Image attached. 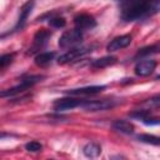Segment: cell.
Listing matches in <instances>:
<instances>
[{"label": "cell", "mask_w": 160, "mask_h": 160, "mask_svg": "<svg viewBox=\"0 0 160 160\" xmlns=\"http://www.w3.org/2000/svg\"><path fill=\"white\" fill-rule=\"evenodd\" d=\"M160 11V0H126L122 1L121 18L125 21L141 20Z\"/></svg>", "instance_id": "6da1fadb"}, {"label": "cell", "mask_w": 160, "mask_h": 160, "mask_svg": "<svg viewBox=\"0 0 160 160\" xmlns=\"http://www.w3.org/2000/svg\"><path fill=\"white\" fill-rule=\"evenodd\" d=\"M42 78H44V76H41V75H31V76H29V78H25V79L21 80V82H20L19 85H16V86H14V88H11V89H8V90L1 91L0 95H1V98H5V96H15V95L22 94V92H25L26 90H29L30 88H32L36 82L41 81Z\"/></svg>", "instance_id": "7a4b0ae2"}, {"label": "cell", "mask_w": 160, "mask_h": 160, "mask_svg": "<svg viewBox=\"0 0 160 160\" xmlns=\"http://www.w3.org/2000/svg\"><path fill=\"white\" fill-rule=\"evenodd\" d=\"M82 41V32L79 29H72L69 31H65L60 39H59V46L62 49H72L76 45L81 44Z\"/></svg>", "instance_id": "3957f363"}, {"label": "cell", "mask_w": 160, "mask_h": 160, "mask_svg": "<svg viewBox=\"0 0 160 160\" xmlns=\"http://www.w3.org/2000/svg\"><path fill=\"white\" fill-rule=\"evenodd\" d=\"M116 105L115 100L111 99H102V100H85L81 105L82 109L88 110V111H102V110H108L111 109Z\"/></svg>", "instance_id": "277c9868"}, {"label": "cell", "mask_w": 160, "mask_h": 160, "mask_svg": "<svg viewBox=\"0 0 160 160\" xmlns=\"http://www.w3.org/2000/svg\"><path fill=\"white\" fill-rule=\"evenodd\" d=\"M91 51L90 48H72L70 49L69 51H66L65 54H62L61 56H59L58 59V62L64 65V64H68V62H72L80 58H82L84 55L89 54Z\"/></svg>", "instance_id": "5b68a950"}, {"label": "cell", "mask_w": 160, "mask_h": 160, "mask_svg": "<svg viewBox=\"0 0 160 160\" xmlns=\"http://www.w3.org/2000/svg\"><path fill=\"white\" fill-rule=\"evenodd\" d=\"M85 100L76 99V98H64V99H58L54 101V110L60 112L65 110H70L78 106H81Z\"/></svg>", "instance_id": "8992f818"}, {"label": "cell", "mask_w": 160, "mask_h": 160, "mask_svg": "<svg viewBox=\"0 0 160 160\" xmlns=\"http://www.w3.org/2000/svg\"><path fill=\"white\" fill-rule=\"evenodd\" d=\"M74 24H75V28L79 29V30H89V29H92L96 26V21L95 19L89 15V14H79L74 18Z\"/></svg>", "instance_id": "52a82bcc"}, {"label": "cell", "mask_w": 160, "mask_h": 160, "mask_svg": "<svg viewBox=\"0 0 160 160\" xmlns=\"http://www.w3.org/2000/svg\"><path fill=\"white\" fill-rule=\"evenodd\" d=\"M156 68V61L155 60H151V59H145V60H141L139 61L136 65H135V74L139 75V76H148L150 75Z\"/></svg>", "instance_id": "ba28073f"}, {"label": "cell", "mask_w": 160, "mask_h": 160, "mask_svg": "<svg viewBox=\"0 0 160 160\" xmlns=\"http://www.w3.org/2000/svg\"><path fill=\"white\" fill-rule=\"evenodd\" d=\"M105 89V85H91V86H84V88H78V89H71L68 90L66 94L71 96H81V95H95L101 92Z\"/></svg>", "instance_id": "9c48e42d"}, {"label": "cell", "mask_w": 160, "mask_h": 160, "mask_svg": "<svg viewBox=\"0 0 160 160\" xmlns=\"http://www.w3.org/2000/svg\"><path fill=\"white\" fill-rule=\"evenodd\" d=\"M131 42V36L130 35H120V36H116L106 46V50L109 52H112V51H116V50H120V49H124L126 46H129Z\"/></svg>", "instance_id": "30bf717a"}, {"label": "cell", "mask_w": 160, "mask_h": 160, "mask_svg": "<svg viewBox=\"0 0 160 160\" xmlns=\"http://www.w3.org/2000/svg\"><path fill=\"white\" fill-rule=\"evenodd\" d=\"M32 8H34V0H29L28 2H25L22 5V8L20 9V15H19V19H18V22H16L14 30H19V29L24 28V25L28 20V16L30 15Z\"/></svg>", "instance_id": "8fae6325"}, {"label": "cell", "mask_w": 160, "mask_h": 160, "mask_svg": "<svg viewBox=\"0 0 160 160\" xmlns=\"http://www.w3.org/2000/svg\"><path fill=\"white\" fill-rule=\"evenodd\" d=\"M50 35H51L50 31H48V30H45V29L38 30L36 34L34 35V41H32L34 45H32V49H40V48H42V46L48 42Z\"/></svg>", "instance_id": "7c38bea8"}, {"label": "cell", "mask_w": 160, "mask_h": 160, "mask_svg": "<svg viewBox=\"0 0 160 160\" xmlns=\"http://www.w3.org/2000/svg\"><path fill=\"white\" fill-rule=\"evenodd\" d=\"M112 129L119 131V132H122V134H132L134 132V125L128 121V120H116L112 122Z\"/></svg>", "instance_id": "4fadbf2b"}, {"label": "cell", "mask_w": 160, "mask_h": 160, "mask_svg": "<svg viewBox=\"0 0 160 160\" xmlns=\"http://www.w3.org/2000/svg\"><path fill=\"white\" fill-rule=\"evenodd\" d=\"M54 56H55V52H52V51L51 52L50 51L40 52V54H38L35 56V64L38 66H46V65H49L52 61Z\"/></svg>", "instance_id": "5bb4252c"}, {"label": "cell", "mask_w": 160, "mask_h": 160, "mask_svg": "<svg viewBox=\"0 0 160 160\" xmlns=\"http://www.w3.org/2000/svg\"><path fill=\"white\" fill-rule=\"evenodd\" d=\"M115 62H116V58L115 56H104V58L94 60L91 62V66L95 68V69H102V68L110 66V65H112Z\"/></svg>", "instance_id": "9a60e30c"}, {"label": "cell", "mask_w": 160, "mask_h": 160, "mask_svg": "<svg viewBox=\"0 0 160 160\" xmlns=\"http://www.w3.org/2000/svg\"><path fill=\"white\" fill-rule=\"evenodd\" d=\"M160 52V44H152V45H149V46H145L142 49H140L138 51V54L135 55V58H145V56H149V55H152V54H158Z\"/></svg>", "instance_id": "2e32d148"}, {"label": "cell", "mask_w": 160, "mask_h": 160, "mask_svg": "<svg viewBox=\"0 0 160 160\" xmlns=\"http://www.w3.org/2000/svg\"><path fill=\"white\" fill-rule=\"evenodd\" d=\"M82 152L88 158H96L101 152V148H100V145H98L95 142H89V144H86L84 146Z\"/></svg>", "instance_id": "e0dca14e"}, {"label": "cell", "mask_w": 160, "mask_h": 160, "mask_svg": "<svg viewBox=\"0 0 160 160\" xmlns=\"http://www.w3.org/2000/svg\"><path fill=\"white\" fill-rule=\"evenodd\" d=\"M138 140L141 141V142H145V144L160 146V136H156V135H151V134H140V135H138Z\"/></svg>", "instance_id": "ac0fdd59"}, {"label": "cell", "mask_w": 160, "mask_h": 160, "mask_svg": "<svg viewBox=\"0 0 160 160\" xmlns=\"http://www.w3.org/2000/svg\"><path fill=\"white\" fill-rule=\"evenodd\" d=\"M49 25L55 28V29H60V28H64L66 25V20L62 16H51L49 19Z\"/></svg>", "instance_id": "d6986e66"}, {"label": "cell", "mask_w": 160, "mask_h": 160, "mask_svg": "<svg viewBox=\"0 0 160 160\" xmlns=\"http://www.w3.org/2000/svg\"><path fill=\"white\" fill-rule=\"evenodd\" d=\"M130 116L134 118V119H138V120H144L146 119L148 116H150V111L149 110H135L132 112H130Z\"/></svg>", "instance_id": "ffe728a7"}, {"label": "cell", "mask_w": 160, "mask_h": 160, "mask_svg": "<svg viewBox=\"0 0 160 160\" xmlns=\"http://www.w3.org/2000/svg\"><path fill=\"white\" fill-rule=\"evenodd\" d=\"M25 149H26L28 151H30V152H38V151H40V150L42 149V146H41V144L38 142V141H30V142H28V144L25 145Z\"/></svg>", "instance_id": "44dd1931"}, {"label": "cell", "mask_w": 160, "mask_h": 160, "mask_svg": "<svg viewBox=\"0 0 160 160\" xmlns=\"http://www.w3.org/2000/svg\"><path fill=\"white\" fill-rule=\"evenodd\" d=\"M12 59H14V54H5V55H2L0 58V68L4 69L6 65L11 64Z\"/></svg>", "instance_id": "7402d4cb"}, {"label": "cell", "mask_w": 160, "mask_h": 160, "mask_svg": "<svg viewBox=\"0 0 160 160\" xmlns=\"http://www.w3.org/2000/svg\"><path fill=\"white\" fill-rule=\"evenodd\" d=\"M146 104H148L150 108H156V109H159V108H160V94L154 95V96H151L150 99H148Z\"/></svg>", "instance_id": "603a6c76"}, {"label": "cell", "mask_w": 160, "mask_h": 160, "mask_svg": "<svg viewBox=\"0 0 160 160\" xmlns=\"http://www.w3.org/2000/svg\"><path fill=\"white\" fill-rule=\"evenodd\" d=\"M142 122L145 125H159L160 124V118H151V116H148L146 119L142 120Z\"/></svg>", "instance_id": "cb8c5ba5"}, {"label": "cell", "mask_w": 160, "mask_h": 160, "mask_svg": "<svg viewBox=\"0 0 160 160\" xmlns=\"http://www.w3.org/2000/svg\"><path fill=\"white\" fill-rule=\"evenodd\" d=\"M156 80H160V75H158V76H156Z\"/></svg>", "instance_id": "d4e9b609"}, {"label": "cell", "mask_w": 160, "mask_h": 160, "mask_svg": "<svg viewBox=\"0 0 160 160\" xmlns=\"http://www.w3.org/2000/svg\"><path fill=\"white\" fill-rule=\"evenodd\" d=\"M120 1H126V0H120Z\"/></svg>", "instance_id": "484cf974"}]
</instances>
